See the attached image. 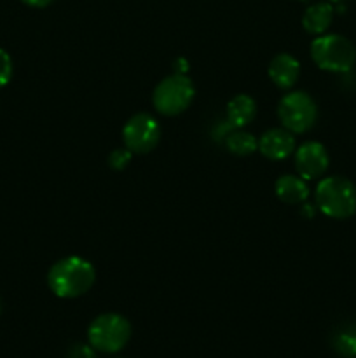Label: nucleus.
Instances as JSON below:
<instances>
[{
  "instance_id": "obj_7",
  "label": "nucleus",
  "mask_w": 356,
  "mask_h": 358,
  "mask_svg": "<svg viewBox=\"0 0 356 358\" xmlns=\"http://www.w3.org/2000/svg\"><path fill=\"white\" fill-rule=\"evenodd\" d=\"M122 140L133 154H149L161 140L159 122L145 112L135 114L122 128Z\"/></svg>"
},
{
  "instance_id": "obj_6",
  "label": "nucleus",
  "mask_w": 356,
  "mask_h": 358,
  "mask_svg": "<svg viewBox=\"0 0 356 358\" xmlns=\"http://www.w3.org/2000/svg\"><path fill=\"white\" fill-rule=\"evenodd\" d=\"M278 117L290 133H307L318 119V107L304 91H292L278 103Z\"/></svg>"
},
{
  "instance_id": "obj_9",
  "label": "nucleus",
  "mask_w": 356,
  "mask_h": 358,
  "mask_svg": "<svg viewBox=\"0 0 356 358\" xmlns=\"http://www.w3.org/2000/svg\"><path fill=\"white\" fill-rule=\"evenodd\" d=\"M258 150L271 161H283L295 152L293 133L285 128H272L258 138Z\"/></svg>"
},
{
  "instance_id": "obj_13",
  "label": "nucleus",
  "mask_w": 356,
  "mask_h": 358,
  "mask_svg": "<svg viewBox=\"0 0 356 358\" xmlns=\"http://www.w3.org/2000/svg\"><path fill=\"white\" fill-rule=\"evenodd\" d=\"M257 115V103L248 94H237L227 103V121L232 128H244Z\"/></svg>"
},
{
  "instance_id": "obj_12",
  "label": "nucleus",
  "mask_w": 356,
  "mask_h": 358,
  "mask_svg": "<svg viewBox=\"0 0 356 358\" xmlns=\"http://www.w3.org/2000/svg\"><path fill=\"white\" fill-rule=\"evenodd\" d=\"M334 20V6L328 2H318L307 7L302 16V27L311 35H323Z\"/></svg>"
},
{
  "instance_id": "obj_1",
  "label": "nucleus",
  "mask_w": 356,
  "mask_h": 358,
  "mask_svg": "<svg viewBox=\"0 0 356 358\" xmlns=\"http://www.w3.org/2000/svg\"><path fill=\"white\" fill-rule=\"evenodd\" d=\"M96 280L93 264L79 255L59 259L47 273V285L59 299H75L84 296Z\"/></svg>"
},
{
  "instance_id": "obj_14",
  "label": "nucleus",
  "mask_w": 356,
  "mask_h": 358,
  "mask_svg": "<svg viewBox=\"0 0 356 358\" xmlns=\"http://www.w3.org/2000/svg\"><path fill=\"white\" fill-rule=\"evenodd\" d=\"M332 348L344 358H356V324H342L332 334Z\"/></svg>"
},
{
  "instance_id": "obj_3",
  "label": "nucleus",
  "mask_w": 356,
  "mask_h": 358,
  "mask_svg": "<svg viewBox=\"0 0 356 358\" xmlns=\"http://www.w3.org/2000/svg\"><path fill=\"white\" fill-rule=\"evenodd\" d=\"M311 58L321 70L344 73L353 69L356 62V49L349 38L339 34L318 35L311 42Z\"/></svg>"
},
{
  "instance_id": "obj_21",
  "label": "nucleus",
  "mask_w": 356,
  "mask_h": 358,
  "mask_svg": "<svg viewBox=\"0 0 356 358\" xmlns=\"http://www.w3.org/2000/svg\"><path fill=\"white\" fill-rule=\"evenodd\" d=\"M302 213H304V215H306V217H313V206H311V205H304Z\"/></svg>"
},
{
  "instance_id": "obj_8",
  "label": "nucleus",
  "mask_w": 356,
  "mask_h": 358,
  "mask_svg": "<svg viewBox=\"0 0 356 358\" xmlns=\"http://www.w3.org/2000/svg\"><path fill=\"white\" fill-rule=\"evenodd\" d=\"M330 157L327 149L320 142H306L295 150V168L299 177L304 180H314V178L323 177L328 170Z\"/></svg>"
},
{
  "instance_id": "obj_4",
  "label": "nucleus",
  "mask_w": 356,
  "mask_h": 358,
  "mask_svg": "<svg viewBox=\"0 0 356 358\" xmlns=\"http://www.w3.org/2000/svg\"><path fill=\"white\" fill-rule=\"evenodd\" d=\"M87 339L96 352L117 353L131 339V324L119 313L98 315L87 329Z\"/></svg>"
},
{
  "instance_id": "obj_22",
  "label": "nucleus",
  "mask_w": 356,
  "mask_h": 358,
  "mask_svg": "<svg viewBox=\"0 0 356 358\" xmlns=\"http://www.w3.org/2000/svg\"><path fill=\"white\" fill-rule=\"evenodd\" d=\"M332 2H337V3H341V2H346V0H332Z\"/></svg>"
},
{
  "instance_id": "obj_16",
  "label": "nucleus",
  "mask_w": 356,
  "mask_h": 358,
  "mask_svg": "<svg viewBox=\"0 0 356 358\" xmlns=\"http://www.w3.org/2000/svg\"><path fill=\"white\" fill-rule=\"evenodd\" d=\"M133 152L128 149V147H122V149H114L108 156V166L112 170H124L129 163H131Z\"/></svg>"
},
{
  "instance_id": "obj_18",
  "label": "nucleus",
  "mask_w": 356,
  "mask_h": 358,
  "mask_svg": "<svg viewBox=\"0 0 356 358\" xmlns=\"http://www.w3.org/2000/svg\"><path fill=\"white\" fill-rule=\"evenodd\" d=\"M66 358H96V350L91 345L84 343H75L66 353Z\"/></svg>"
},
{
  "instance_id": "obj_2",
  "label": "nucleus",
  "mask_w": 356,
  "mask_h": 358,
  "mask_svg": "<svg viewBox=\"0 0 356 358\" xmlns=\"http://www.w3.org/2000/svg\"><path fill=\"white\" fill-rule=\"evenodd\" d=\"M316 205L330 219L344 220L356 213V187L346 177H327L316 187Z\"/></svg>"
},
{
  "instance_id": "obj_19",
  "label": "nucleus",
  "mask_w": 356,
  "mask_h": 358,
  "mask_svg": "<svg viewBox=\"0 0 356 358\" xmlns=\"http://www.w3.org/2000/svg\"><path fill=\"white\" fill-rule=\"evenodd\" d=\"M173 66H175V73H181V76H187L188 63H187V59H185V58L175 59Z\"/></svg>"
},
{
  "instance_id": "obj_10",
  "label": "nucleus",
  "mask_w": 356,
  "mask_h": 358,
  "mask_svg": "<svg viewBox=\"0 0 356 358\" xmlns=\"http://www.w3.org/2000/svg\"><path fill=\"white\" fill-rule=\"evenodd\" d=\"M269 79L279 87V90H290L299 80L300 63L288 52L274 56L269 63Z\"/></svg>"
},
{
  "instance_id": "obj_23",
  "label": "nucleus",
  "mask_w": 356,
  "mask_h": 358,
  "mask_svg": "<svg viewBox=\"0 0 356 358\" xmlns=\"http://www.w3.org/2000/svg\"><path fill=\"white\" fill-rule=\"evenodd\" d=\"M0 311H2V303H0Z\"/></svg>"
},
{
  "instance_id": "obj_5",
  "label": "nucleus",
  "mask_w": 356,
  "mask_h": 358,
  "mask_svg": "<svg viewBox=\"0 0 356 358\" xmlns=\"http://www.w3.org/2000/svg\"><path fill=\"white\" fill-rule=\"evenodd\" d=\"M194 94L195 87L192 80L181 73H173L157 84L152 93V103L159 114L173 117L187 110Z\"/></svg>"
},
{
  "instance_id": "obj_20",
  "label": "nucleus",
  "mask_w": 356,
  "mask_h": 358,
  "mask_svg": "<svg viewBox=\"0 0 356 358\" xmlns=\"http://www.w3.org/2000/svg\"><path fill=\"white\" fill-rule=\"evenodd\" d=\"M23 3L30 7H37V9H42V7H47L49 3H52V0H21Z\"/></svg>"
},
{
  "instance_id": "obj_15",
  "label": "nucleus",
  "mask_w": 356,
  "mask_h": 358,
  "mask_svg": "<svg viewBox=\"0 0 356 358\" xmlns=\"http://www.w3.org/2000/svg\"><path fill=\"white\" fill-rule=\"evenodd\" d=\"M225 147L236 156H250L258 150V140L244 129H234L225 136Z\"/></svg>"
},
{
  "instance_id": "obj_11",
  "label": "nucleus",
  "mask_w": 356,
  "mask_h": 358,
  "mask_svg": "<svg viewBox=\"0 0 356 358\" xmlns=\"http://www.w3.org/2000/svg\"><path fill=\"white\" fill-rule=\"evenodd\" d=\"M274 192L286 205H300L309 198V187L299 175H283L276 180Z\"/></svg>"
},
{
  "instance_id": "obj_17",
  "label": "nucleus",
  "mask_w": 356,
  "mask_h": 358,
  "mask_svg": "<svg viewBox=\"0 0 356 358\" xmlns=\"http://www.w3.org/2000/svg\"><path fill=\"white\" fill-rule=\"evenodd\" d=\"M13 77V59L6 49H0V90L7 86Z\"/></svg>"
}]
</instances>
